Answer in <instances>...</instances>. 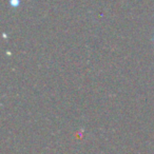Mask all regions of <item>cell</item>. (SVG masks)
Segmentation results:
<instances>
[{
  "label": "cell",
  "mask_w": 154,
  "mask_h": 154,
  "mask_svg": "<svg viewBox=\"0 0 154 154\" xmlns=\"http://www.w3.org/2000/svg\"><path fill=\"white\" fill-rule=\"evenodd\" d=\"M153 40H154V37H153Z\"/></svg>",
  "instance_id": "cell-2"
},
{
  "label": "cell",
  "mask_w": 154,
  "mask_h": 154,
  "mask_svg": "<svg viewBox=\"0 0 154 154\" xmlns=\"http://www.w3.org/2000/svg\"><path fill=\"white\" fill-rule=\"evenodd\" d=\"M19 0H10V5L12 8H17L19 7Z\"/></svg>",
  "instance_id": "cell-1"
}]
</instances>
